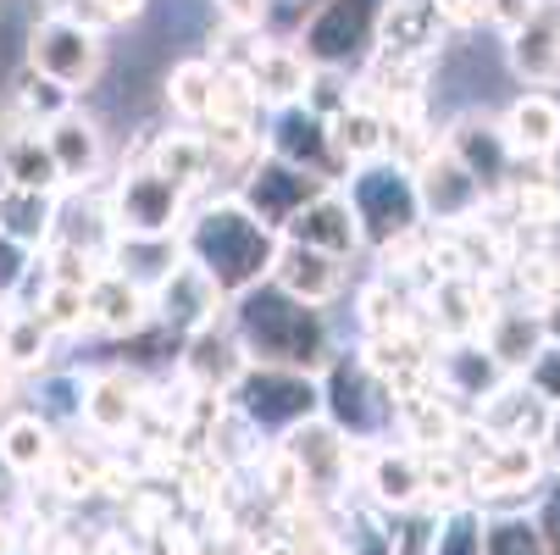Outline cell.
Wrapping results in <instances>:
<instances>
[{"instance_id":"6da1fadb","label":"cell","mask_w":560,"mask_h":555,"mask_svg":"<svg viewBox=\"0 0 560 555\" xmlns=\"http://www.w3.org/2000/svg\"><path fill=\"white\" fill-rule=\"evenodd\" d=\"M228 328L238 339V350H245L250 361L261 367H294V372H316L328 356H334V339H328V316L283 294L272 278L233 294L228 300Z\"/></svg>"},{"instance_id":"7a4b0ae2","label":"cell","mask_w":560,"mask_h":555,"mask_svg":"<svg viewBox=\"0 0 560 555\" xmlns=\"http://www.w3.org/2000/svg\"><path fill=\"white\" fill-rule=\"evenodd\" d=\"M272 251H278V233L261 228L233 195H217V200L195 206L189 222H184V256L200 262L228 300L267 284Z\"/></svg>"},{"instance_id":"3957f363","label":"cell","mask_w":560,"mask_h":555,"mask_svg":"<svg viewBox=\"0 0 560 555\" xmlns=\"http://www.w3.org/2000/svg\"><path fill=\"white\" fill-rule=\"evenodd\" d=\"M316 389H323V417L350 439V444H388V433L399 428V401L388 378H377L355 350L350 356H328L316 367Z\"/></svg>"},{"instance_id":"277c9868","label":"cell","mask_w":560,"mask_h":555,"mask_svg":"<svg viewBox=\"0 0 560 555\" xmlns=\"http://www.w3.org/2000/svg\"><path fill=\"white\" fill-rule=\"evenodd\" d=\"M345 200L361 222V240L377 251L388 240H399V233L422 228V206H417V184H411V167L388 162V155H377V162H361L345 173Z\"/></svg>"},{"instance_id":"5b68a950","label":"cell","mask_w":560,"mask_h":555,"mask_svg":"<svg viewBox=\"0 0 560 555\" xmlns=\"http://www.w3.org/2000/svg\"><path fill=\"white\" fill-rule=\"evenodd\" d=\"M228 406L238 417H250L267 439L289 433L294 423L323 412V389H316V372H294V367H261L250 361L238 372V383L228 389Z\"/></svg>"},{"instance_id":"8992f818","label":"cell","mask_w":560,"mask_h":555,"mask_svg":"<svg viewBox=\"0 0 560 555\" xmlns=\"http://www.w3.org/2000/svg\"><path fill=\"white\" fill-rule=\"evenodd\" d=\"M278 450L300 466L305 506L334 511L339 500H350V484H355V444H350L323 412L305 417V423H294L289 433H278Z\"/></svg>"},{"instance_id":"52a82bcc","label":"cell","mask_w":560,"mask_h":555,"mask_svg":"<svg viewBox=\"0 0 560 555\" xmlns=\"http://www.w3.org/2000/svg\"><path fill=\"white\" fill-rule=\"evenodd\" d=\"M28 72L50 78V84H61L78 101L84 90H95L101 72H106V34L78 23V18L50 12L28 28Z\"/></svg>"},{"instance_id":"ba28073f","label":"cell","mask_w":560,"mask_h":555,"mask_svg":"<svg viewBox=\"0 0 560 555\" xmlns=\"http://www.w3.org/2000/svg\"><path fill=\"white\" fill-rule=\"evenodd\" d=\"M388 0H316V12L300 23L294 50L311 67H339L350 72L355 61L372 56L377 45V18H383Z\"/></svg>"},{"instance_id":"9c48e42d","label":"cell","mask_w":560,"mask_h":555,"mask_svg":"<svg viewBox=\"0 0 560 555\" xmlns=\"http://www.w3.org/2000/svg\"><path fill=\"white\" fill-rule=\"evenodd\" d=\"M106 217H112V233H184L189 189L162 178L144 155H133V162H122V173L112 178Z\"/></svg>"},{"instance_id":"30bf717a","label":"cell","mask_w":560,"mask_h":555,"mask_svg":"<svg viewBox=\"0 0 560 555\" xmlns=\"http://www.w3.org/2000/svg\"><path fill=\"white\" fill-rule=\"evenodd\" d=\"M144 378L128 367H90L78 372V423H84L95 439L117 444L133 439L144 423Z\"/></svg>"},{"instance_id":"8fae6325","label":"cell","mask_w":560,"mask_h":555,"mask_svg":"<svg viewBox=\"0 0 560 555\" xmlns=\"http://www.w3.org/2000/svg\"><path fill=\"white\" fill-rule=\"evenodd\" d=\"M411 184H417V206H422L428 228H460L471 217H483V206H489V189L444 150V139L411 167Z\"/></svg>"},{"instance_id":"7c38bea8","label":"cell","mask_w":560,"mask_h":555,"mask_svg":"<svg viewBox=\"0 0 560 555\" xmlns=\"http://www.w3.org/2000/svg\"><path fill=\"white\" fill-rule=\"evenodd\" d=\"M150 316L162 328H173L178 339L200 334V328H217L222 316H228V294L211 284V273L200 262H173V273L150 289Z\"/></svg>"},{"instance_id":"4fadbf2b","label":"cell","mask_w":560,"mask_h":555,"mask_svg":"<svg viewBox=\"0 0 560 555\" xmlns=\"http://www.w3.org/2000/svg\"><path fill=\"white\" fill-rule=\"evenodd\" d=\"M267 155H278V162L311 173V178H323V184H345V162H339V150H334V134H328V117H316L305 101L300 106H278L272 128L261 134Z\"/></svg>"},{"instance_id":"5bb4252c","label":"cell","mask_w":560,"mask_h":555,"mask_svg":"<svg viewBox=\"0 0 560 555\" xmlns=\"http://www.w3.org/2000/svg\"><path fill=\"white\" fill-rule=\"evenodd\" d=\"M328 184L323 178H311V173H300V167H289V162H278V155H261V162L238 178V189H233V200L245 206L261 228H272V233H283V222L305 206V200H316Z\"/></svg>"},{"instance_id":"9a60e30c","label":"cell","mask_w":560,"mask_h":555,"mask_svg":"<svg viewBox=\"0 0 560 555\" xmlns=\"http://www.w3.org/2000/svg\"><path fill=\"white\" fill-rule=\"evenodd\" d=\"M355 484L377 511H411L422 500V461L411 444H355Z\"/></svg>"},{"instance_id":"2e32d148","label":"cell","mask_w":560,"mask_h":555,"mask_svg":"<svg viewBox=\"0 0 560 555\" xmlns=\"http://www.w3.org/2000/svg\"><path fill=\"white\" fill-rule=\"evenodd\" d=\"M278 240L311 245V251L339 256V262H350L355 251H366V240H361V222H355V211H350V200H345V189H339V184H328L316 200H305V206H300V211L283 222Z\"/></svg>"},{"instance_id":"e0dca14e","label":"cell","mask_w":560,"mask_h":555,"mask_svg":"<svg viewBox=\"0 0 560 555\" xmlns=\"http://www.w3.org/2000/svg\"><path fill=\"white\" fill-rule=\"evenodd\" d=\"M444 39H450V28H444L433 0H388L383 18H377V45L372 50L388 56V61H428L433 67Z\"/></svg>"},{"instance_id":"ac0fdd59","label":"cell","mask_w":560,"mask_h":555,"mask_svg":"<svg viewBox=\"0 0 560 555\" xmlns=\"http://www.w3.org/2000/svg\"><path fill=\"white\" fill-rule=\"evenodd\" d=\"M50 155H56V173H61V189H90L101 173H106V134L90 112L67 106L56 123L39 128Z\"/></svg>"},{"instance_id":"d6986e66","label":"cell","mask_w":560,"mask_h":555,"mask_svg":"<svg viewBox=\"0 0 560 555\" xmlns=\"http://www.w3.org/2000/svg\"><path fill=\"white\" fill-rule=\"evenodd\" d=\"M494 123H500V139L511 150V162H555L560 155V95L527 90Z\"/></svg>"},{"instance_id":"ffe728a7","label":"cell","mask_w":560,"mask_h":555,"mask_svg":"<svg viewBox=\"0 0 560 555\" xmlns=\"http://www.w3.org/2000/svg\"><path fill=\"white\" fill-rule=\"evenodd\" d=\"M477 339H483V350H489L511 378H522V372L544 356V345H549L544 311L527 305V300H500V305L489 311V323L477 328Z\"/></svg>"},{"instance_id":"44dd1931","label":"cell","mask_w":560,"mask_h":555,"mask_svg":"<svg viewBox=\"0 0 560 555\" xmlns=\"http://www.w3.org/2000/svg\"><path fill=\"white\" fill-rule=\"evenodd\" d=\"M549 417H555V406L527 378H505L489 401H477V412H471L477 428H489L494 439H522V444H544Z\"/></svg>"},{"instance_id":"7402d4cb","label":"cell","mask_w":560,"mask_h":555,"mask_svg":"<svg viewBox=\"0 0 560 555\" xmlns=\"http://www.w3.org/2000/svg\"><path fill=\"white\" fill-rule=\"evenodd\" d=\"M505 378L511 372L483 350V339H439V350H433V383L455 406L471 401V412H477V401H489Z\"/></svg>"},{"instance_id":"603a6c76","label":"cell","mask_w":560,"mask_h":555,"mask_svg":"<svg viewBox=\"0 0 560 555\" xmlns=\"http://www.w3.org/2000/svg\"><path fill=\"white\" fill-rule=\"evenodd\" d=\"M267 278H272L283 294H294V300H305V305H316V311H328V305L345 294V262L311 251V245H294V240H278Z\"/></svg>"},{"instance_id":"cb8c5ba5","label":"cell","mask_w":560,"mask_h":555,"mask_svg":"<svg viewBox=\"0 0 560 555\" xmlns=\"http://www.w3.org/2000/svg\"><path fill=\"white\" fill-rule=\"evenodd\" d=\"M444 150L455 155V162L483 184L489 195L494 189H505V178H511V150H505V139H500V123L494 117H483V112H460L450 128H444Z\"/></svg>"},{"instance_id":"d4e9b609","label":"cell","mask_w":560,"mask_h":555,"mask_svg":"<svg viewBox=\"0 0 560 555\" xmlns=\"http://www.w3.org/2000/svg\"><path fill=\"white\" fill-rule=\"evenodd\" d=\"M505 61L527 90L560 84V0H544L516 34H505Z\"/></svg>"},{"instance_id":"484cf974","label":"cell","mask_w":560,"mask_h":555,"mask_svg":"<svg viewBox=\"0 0 560 555\" xmlns=\"http://www.w3.org/2000/svg\"><path fill=\"white\" fill-rule=\"evenodd\" d=\"M245 72H250V84H256V95H261V106H300L305 101V90H311V61L289 45V39H267V34H256V45H250V56H245Z\"/></svg>"},{"instance_id":"4316f807","label":"cell","mask_w":560,"mask_h":555,"mask_svg":"<svg viewBox=\"0 0 560 555\" xmlns=\"http://www.w3.org/2000/svg\"><path fill=\"white\" fill-rule=\"evenodd\" d=\"M84 300H90V328L106 334V339H128L133 328L150 323V289H139L117 267H101L84 284Z\"/></svg>"},{"instance_id":"83f0119b","label":"cell","mask_w":560,"mask_h":555,"mask_svg":"<svg viewBox=\"0 0 560 555\" xmlns=\"http://www.w3.org/2000/svg\"><path fill=\"white\" fill-rule=\"evenodd\" d=\"M245 367H250V356L238 350V339H233L228 323L189 334V339H184V356H178V372H184L195 389L222 394V401H228V389L238 383V372H245Z\"/></svg>"},{"instance_id":"f1b7e54d","label":"cell","mask_w":560,"mask_h":555,"mask_svg":"<svg viewBox=\"0 0 560 555\" xmlns=\"http://www.w3.org/2000/svg\"><path fill=\"white\" fill-rule=\"evenodd\" d=\"M56 228H61V195L56 189H23L12 178H0V233H7V240L45 251Z\"/></svg>"},{"instance_id":"f546056e","label":"cell","mask_w":560,"mask_h":555,"mask_svg":"<svg viewBox=\"0 0 560 555\" xmlns=\"http://www.w3.org/2000/svg\"><path fill=\"white\" fill-rule=\"evenodd\" d=\"M139 155L162 173V178H173L178 189H206L211 184V150H206V134L200 128H167V134H150L144 144H139Z\"/></svg>"},{"instance_id":"4dcf8cb0","label":"cell","mask_w":560,"mask_h":555,"mask_svg":"<svg viewBox=\"0 0 560 555\" xmlns=\"http://www.w3.org/2000/svg\"><path fill=\"white\" fill-rule=\"evenodd\" d=\"M460 423H466L460 406L450 401V394H439V383L411 394V401H399V433H406L411 450H455Z\"/></svg>"},{"instance_id":"1f68e13d","label":"cell","mask_w":560,"mask_h":555,"mask_svg":"<svg viewBox=\"0 0 560 555\" xmlns=\"http://www.w3.org/2000/svg\"><path fill=\"white\" fill-rule=\"evenodd\" d=\"M328 134H334V150H339V162L345 167H361V162H377V155H388V117L350 95V106H339L328 117Z\"/></svg>"},{"instance_id":"d6a6232c","label":"cell","mask_w":560,"mask_h":555,"mask_svg":"<svg viewBox=\"0 0 560 555\" xmlns=\"http://www.w3.org/2000/svg\"><path fill=\"white\" fill-rule=\"evenodd\" d=\"M56 455V428L39 412H12L0 423V466L18 472V478H39Z\"/></svg>"},{"instance_id":"836d02e7","label":"cell","mask_w":560,"mask_h":555,"mask_svg":"<svg viewBox=\"0 0 560 555\" xmlns=\"http://www.w3.org/2000/svg\"><path fill=\"white\" fill-rule=\"evenodd\" d=\"M211 90H217V61L211 56H184L167 67V112L184 123V128H206L211 117Z\"/></svg>"},{"instance_id":"e575fe53","label":"cell","mask_w":560,"mask_h":555,"mask_svg":"<svg viewBox=\"0 0 560 555\" xmlns=\"http://www.w3.org/2000/svg\"><path fill=\"white\" fill-rule=\"evenodd\" d=\"M50 350H56V334L39 323L34 311H0V356H7V367L18 378L23 372H45Z\"/></svg>"},{"instance_id":"d590c367","label":"cell","mask_w":560,"mask_h":555,"mask_svg":"<svg viewBox=\"0 0 560 555\" xmlns=\"http://www.w3.org/2000/svg\"><path fill=\"white\" fill-rule=\"evenodd\" d=\"M0 178H12V184H23V189H56V195H61L56 155H50V144H45L39 128H18V134H12L7 155H0Z\"/></svg>"},{"instance_id":"8d00e7d4","label":"cell","mask_w":560,"mask_h":555,"mask_svg":"<svg viewBox=\"0 0 560 555\" xmlns=\"http://www.w3.org/2000/svg\"><path fill=\"white\" fill-rule=\"evenodd\" d=\"M261 95L250 84L245 67H217V90H211V117L206 123H222V128H261Z\"/></svg>"},{"instance_id":"74e56055","label":"cell","mask_w":560,"mask_h":555,"mask_svg":"<svg viewBox=\"0 0 560 555\" xmlns=\"http://www.w3.org/2000/svg\"><path fill=\"white\" fill-rule=\"evenodd\" d=\"M67 106H72V95H67L61 84H50V78H39V72H23L18 90H12V101H7V112H12L18 128H45V123H56Z\"/></svg>"},{"instance_id":"f35d334b","label":"cell","mask_w":560,"mask_h":555,"mask_svg":"<svg viewBox=\"0 0 560 555\" xmlns=\"http://www.w3.org/2000/svg\"><path fill=\"white\" fill-rule=\"evenodd\" d=\"M483 511L471 500L460 506H444L439 522H433V539H428V555H483Z\"/></svg>"},{"instance_id":"ab89813d","label":"cell","mask_w":560,"mask_h":555,"mask_svg":"<svg viewBox=\"0 0 560 555\" xmlns=\"http://www.w3.org/2000/svg\"><path fill=\"white\" fill-rule=\"evenodd\" d=\"M422 461V500L428 506H460L466 500V461L455 450H417Z\"/></svg>"},{"instance_id":"60d3db41","label":"cell","mask_w":560,"mask_h":555,"mask_svg":"<svg viewBox=\"0 0 560 555\" xmlns=\"http://www.w3.org/2000/svg\"><path fill=\"white\" fill-rule=\"evenodd\" d=\"M34 316L56 334V339H78L90 328V300H84V289H72V284H56L50 278V289L39 294V305H34Z\"/></svg>"},{"instance_id":"b9f144b4","label":"cell","mask_w":560,"mask_h":555,"mask_svg":"<svg viewBox=\"0 0 560 555\" xmlns=\"http://www.w3.org/2000/svg\"><path fill=\"white\" fill-rule=\"evenodd\" d=\"M483 555H544V539H538L533 517H489Z\"/></svg>"},{"instance_id":"7bdbcfd3","label":"cell","mask_w":560,"mask_h":555,"mask_svg":"<svg viewBox=\"0 0 560 555\" xmlns=\"http://www.w3.org/2000/svg\"><path fill=\"white\" fill-rule=\"evenodd\" d=\"M533 528L544 539V555H560V484L555 489L538 484V495H533Z\"/></svg>"},{"instance_id":"ee69618b","label":"cell","mask_w":560,"mask_h":555,"mask_svg":"<svg viewBox=\"0 0 560 555\" xmlns=\"http://www.w3.org/2000/svg\"><path fill=\"white\" fill-rule=\"evenodd\" d=\"M211 7H217L222 28H233V34H261L267 28V0H211Z\"/></svg>"},{"instance_id":"f6af8a7d","label":"cell","mask_w":560,"mask_h":555,"mask_svg":"<svg viewBox=\"0 0 560 555\" xmlns=\"http://www.w3.org/2000/svg\"><path fill=\"white\" fill-rule=\"evenodd\" d=\"M522 378H527V383L544 394V401H549L555 412H560V345H544V356H538V361H533Z\"/></svg>"},{"instance_id":"bcb514c9","label":"cell","mask_w":560,"mask_h":555,"mask_svg":"<svg viewBox=\"0 0 560 555\" xmlns=\"http://www.w3.org/2000/svg\"><path fill=\"white\" fill-rule=\"evenodd\" d=\"M538 7H544V0H483V23L500 28V34H516Z\"/></svg>"},{"instance_id":"7dc6e473","label":"cell","mask_w":560,"mask_h":555,"mask_svg":"<svg viewBox=\"0 0 560 555\" xmlns=\"http://www.w3.org/2000/svg\"><path fill=\"white\" fill-rule=\"evenodd\" d=\"M28 262H34V251H28V245H18V240H7V233H0V300H12V289L23 284Z\"/></svg>"},{"instance_id":"c3c4849f","label":"cell","mask_w":560,"mask_h":555,"mask_svg":"<svg viewBox=\"0 0 560 555\" xmlns=\"http://www.w3.org/2000/svg\"><path fill=\"white\" fill-rule=\"evenodd\" d=\"M439 18L450 34H471V28H483V0H433Z\"/></svg>"},{"instance_id":"681fc988","label":"cell","mask_w":560,"mask_h":555,"mask_svg":"<svg viewBox=\"0 0 560 555\" xmlns=\"http://www.w3.org/2000/svg\"><path fill=\"white\" fill-rule=\"evenodd\" d=\"M90 7H95L101 28H117V23H139L150 12V0H90Z\"/></svg>"},{"instance_id":"f907efd6","label":"cell","mask_w":560,"mask_h":555,"mask_svg":"<svg viewBox=\"0 0 560 555\" xmlns=\"http://www.w3.org/2000/svg\"><path fill=\"white\" fill-rule=\"evenodd\" d=\"M544 461H555V472H560V412L549 417V433H544Z\"/></svg>"},{"instance_id":"816d5d0a","label":"cell","mask_w":560,"mask_h":555,"mask_svg":"<svg viewBox=\"0 0 560 555\" xmlns=\"http://www.w3.org/2000/svg\"><path fill=\"white\" fill-rule=\"evenodd\" d=\"M12 394H18V372L7 367V356H0V412L12 406Z\"/></svg>"},{"instance_id":"f5cc1de1","label":"cell","mask_w":560,"mask_h":555,"mask_svg":"<svg viewBox=\"0 0 560 555\" xmlns=\"http://www.w3.org/2000/svg\"><path fill=\"white\" fill-rule=\"evenodd\" d=\"M0 555H18V522L0 511Z\"/></svg>"},{"instance_id":"db71d44e","label":"cell","mask_w":560,"mask_h":555,"mask_svg":"<svg viewBox=\"0 0 560 555\" xmlns=\"http://www.w3.org/2000/svg\"><path fill=\"white\" fill-rule=\"evenodd\" d=\"M544 311V334H549V345H560V300H549V305H538Z\"/></svg>"},{"instance_id":"11a10c76","label":"cell","mask_w":560,"mask_h":555,"mask_svg":"<svg viewBox=\"0 0 560 555\" xmlns=\"http://www.w3.org/2000/svg\"><path fill=\"white\" fill-rule=\"evenodd\" d=\"M12 134H18V123H12V112H7V101H0V155H7V144H12Z\"/></svg>"}]
</instances>
